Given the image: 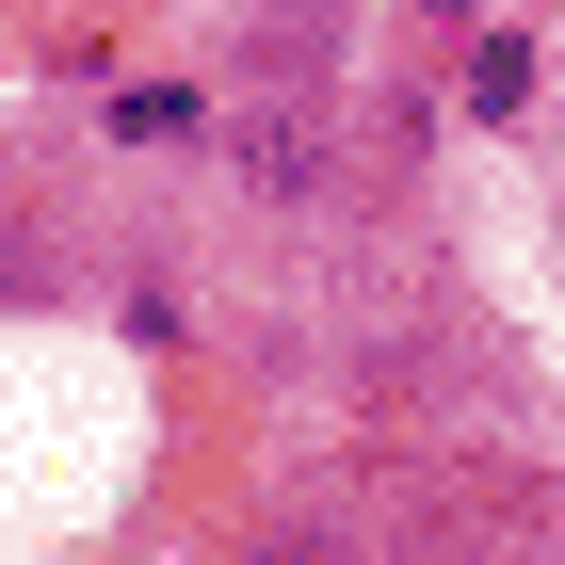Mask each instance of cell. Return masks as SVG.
I'll return each instance as SVG.
<instances>
[{
	"mask_svg": "<svg viewBox=\"0 0 565 565\" xmlns=\"http://www.w3.org/2000/svg\"><path fill=\"white\" fill-rule=\"evenodd\" d=\"M469 114H533V33H484L469 49Z\"/></svg>",
	"mask_w": 565,
	"mask_h": 565,
	"instance_id": "7a4b0ae2",
	"label": "cell"
},
{
	"mask_svg": "<svg viewBox=\"0 0 565 565\" xmlns=\"http://www.w3.org/2000/svg\"><path fill=\"white\" fill-rule=\"evenodd\" d=\"M226 162L259 178V194H323V130H307L291 97H259V114H243V130H226Z\"/></svg>",
	"mask_w": 565,
	"mask_h": 565,
	"instance_id": "6da1fadb",
	"label": "cell"
},
{
	"mask_svg": "<svg viewBox=\"0 0 565 565\" xmlns=\"http://www.w3.org/2000/svg\"><path fill=\"white\" fill-rule=\"evenodd\" d=\"M436 17H469V0H436Z\"/></svg>",
	"mask_w": 565,
	"mask_h": 565,
	"instance_id": "277c9868",
	"label": "cell"
},
{
	"mask_svg": "<svg viewBox=\"0 0 565 565\" xmlns=\"http://www.w3.org/2000/svg\"><path fill=\"white\" fill-rule=\"evenodd\" d=\"M243 565H372V550H355V533H323V518H275Z\"/></svg>",
	"mask_w": 565,
	"mask_h": 565,
	"instance_id": "3957f363",
	"label": "cell"
}]
</instances>
